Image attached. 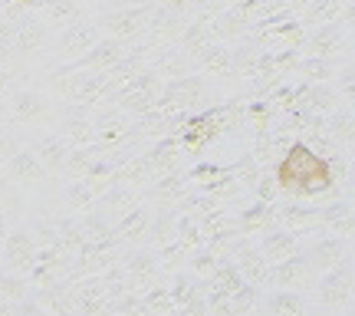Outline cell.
<instances>
[{"label": "cell", "instance_id": "277c9868", "mask_svg": "<svg viewBox=\"0 0 355 316\" xmlns=\"http://www.w3.org/2000/svg\"><path fill=\"white\" fill-rule=\"evenodd\" d=\"M316 297L322 306H349L352 300V253L336 267L322 270V277L316 280Z\"/></svg>", "mask_w": 355, "mask_h": 316}, {"label": "cell", "instance_id": "74e56055", "mask_svg": "<svg viewBox=\"0 0 355 316\" xmlns=\"http://www.w3.org/2000/svg\"><path fill=\"white\" fill-rule=\"evenodd\" d=\"M43 3V10L50 13L53 20H76L79 17V10H76V0H40Z\"/></svg>", "mask_w": 355, "mask_h": 316}, {"label": "cell", "instance_id": "9a60e30c", "mask_svg": "<svg viewBox=\"0 0 355 316\" xmlns=\"http://www.w3.org/2000/svg\"><path fill=\"white\" fill-rule=\"evenodd\" d=\"M63 139L69 142V145H76V149L96 142L92 109H86V106H69V109H66V115H63Z\"/></svg>", "mask_w": 355, "mask_h": 316}, {"label": "cell", "instance_id": "9c48e42d", "mask_svg": "<svg viewBox=\"0 0 355 316\" xmlns=\"http://www.w3.org/2000/svg\"><path fill=\"white\" fill-rule=\"evenodd\" d=\"M148 17H152V7H122V10L105 13V17H102V26H105L115 40H128V37H139L141 30L148 26Z\"/></svg>", "mask_w": 355, "mask_h": 316}, {"label": "cell", "instance_id": "8d00e7d4", "mask_svg": "<svg viewBox=\"0 0 355 316\" xmlns=\"http://www.w3.org/2000/svg\"><path fill=\"white\" fill-rule=\"evenodd\" d=\"M188 264H191V274L194 277H211L217 267V253L207 251V247H194V251H188Z\"/></svg>", "mask_w": 355, "mask_h": 316}, {"label": "cell", "instance_id": "4dcf8cb0", "mask_svg": "<svg viewBox=\"0 0 355 316\" xmlns=\"http://www.w3.org/2000/svg\"><path fill=\"white\" fill-rule=\"evenodd\" d=\"M152 69L158 73V76H162V73H168L171 79H178L184 69H188V53L181 50V47H168V50L158 53V60H155Z\"/></svg>", "mask_w": 355, "mask_h": 316}, {"label": "cell", "instance_id": "52a82bcc", "mask_svg": "<svg viewBox=\"0 0 355 316\" xmlns=\"http://www.w3.org/2000/svg\"><path fill=\"white\" fill-rule=\"evenodd\" d=\"M125 53V43L115 37H105V40H96L83 56H76L73 63H66L56 76H66V73H76V69H109L112 63H119V56Z\"/></svg>", "mask_w": 355, "mask_h": 316}, {"label": "cell", "instance_id": "f546056e", "mask_svg": "<svg viewBox=\"0 0 355 316\" xmlns=\"http://www.w3.org/2000/svg\"><path fill=\"white\" fill-rule=\"evenodd\" d=\"M290 69L303 73L306 83H322V79H332V60H326V56H303V60H293Z\"/></svg>", "mask_w": 355, "mask_h": 316}, {"label": "cell", "instance_id": "f35d334b", "mask_svg": "<svg viewBox=\"0 0 355 316\" xmlns=\"http://www.w3.org/2000/svg\"><path fill=\"white\" fill-rule=\"evenodd\" d=\"M40 40H43V24H40L37 17H26L24 24H20V50L37 47Z\"/></svg>", "mask_w": 355, "mask_h": 316}, {"label": "cell", "instance_id": "4fadbf2b", "mask_svg": "<svg viewBox=\"0 0 355 316\" xmlns=\"http://www.w3.org/2000/svg\"><path fill=\"white\" fill-rule=\"evenodd\" d=\"M273 221L279 228L296 231V234H313L319 224V208H309V204H273Z\"/></svg>", "mask_w": 355, "mask_h": 316}, {"label": "cell", "instance_id": "83f0119b", "mask_svg": "<svg viewBox=\"0 0 355 316\" xmlns=\"http://www.w3.org/2000/svg\"><path fill=\"white\" fill-rule=\"evenodd\" d=\"M135 201H139V191L128 188V185H109L96 198V204H99L102 211H128Z\"/></svg>", "mask_w": 355, "mask_h": 316}, {"label": "cell", "instance_id": "8fae6325", "mask_svg": "<svg viewBox=\"0 0 355 316\" xmlns=\"http://www.w3.org/2000/svg\"><path fill=\"white\" fill-rule=\"evenodd\" d=\"M349 253H352L349 238L322 234V238H316V244L306 251V257H309V267H313V270H329V267H336L339 260H345Z\"/></svg>", "mask_w": 355, "mask_h": 316}, {"label": "cell", "instance_id": "7bdbcfd3", "mask_svg": "<svg viewBox=\"0 0 355 316\" xmlns=\"http://www.w3.org/2000/svg\"><path fill=\"white\" fill-rule=\"evenodd\" d=\"M20 3H26V7H37L40 0H20Z\"/></svg>", "mask_w": 355, "mask_h": 316}, {"label": "cell", "instance_id": "e0dca14e", "mask_svg": "<svg viewBox=\"0 0 355 316\" xmlns=\"http://www.w3.org/2000/svg\"><path fill=\"white\" fill-rule=\"evenodd\" d=\"M266 316H306L309 313V303H306L303 293L296 290H273L266 293L263 300H260Z\"/></svg>", "mask_w": 355, "mask_h": 316}, {"label": "cell", "instance_id": "f1b7e54d", "mask_svg": "<svg viewBox=\"0 0 355 316\" xmlns=\"http://www.w3.org/2000/svg\"><path fill=\"white\" fill-rule=\"evenodd\" d=\"M345 7H349V0H309V7H306V24L319 26V24H329V20H339Z\"/></svg>", "mask_w": 355, "mask_h": 316}, {"label": "cell", "instance_id": "cb8c5ba5", "mask_svg": "<svg viewBox=\"0 0 355 316\" xmlns=\"http://www.w3.org/2000/svg\"><path fill=\"white\" fill-rule=\"evenodd\" d=\"M198 63H201V69L214 73V76H230V73H234V56H230V50L224 43L204 47V50L198 53Z\"/></svg>", "mask_w": 355, "mask_h": 316}, {"label": "cell", "instance_id": "5bb4252c", "mask_svg": "<svg viewBox=\"0 0 355 316\" xmlns=\"http://www.w3.org/2000/svg\"><path fill=\"white\" fill-rule=\"evenodd\" d=\"M257 251L263 253L270 264H277V260H283V257H290V253L300 251V234L279 228L277 221H273L270 228H263V238H260V247H257Z\"/></svg>", "mask_w": 355, "mask_h": 316}, {"label": "cell", "instance_id": "836d02e7", "mask_svg": "<svg viewBox=\"0 0 355 316\" xmlns=\"http://www.w3.org/2000/svg\"><path fill=\"white\" fill-rule=\"evenodd\" d=\"M10 172L20 178V181H40V178H43V162H40L33 152H20V155H13Z\"/></svg>", "mask_w": 355, "mask_h": 316}, {"label": "cell", "instance_id": "d590c367", "mask_svg": "<svg viewBox=\"0 0 355 316\" xmlns=\"http://www.w3.org/2000/svg\"><path fill=\"white\" fill-rule=\"evenodd\" d=\"M40 113H43V99L37 92H17L13 96V115L17 119L30 122V119H40Z\"/></svg>", "mask_w": 355, "mask_h": 316}, {"label": "cell", "instance_id": "2e32d148", "mask_svg": "<svg viewBox=\"0 0 355 316\" xmlns=\"http://www.w3.org/2000/svg\"><path fill=\"white\" fill-rule=\"evenodd\" d=\"M96 30H99V26L92 24V20L76 17V20H69V24H66V33L60 37V47H63L69 56H83V53H86L89 47L99 40V37H96Z\"/></svg>", "mask_w": 355, "mask_h": 316}, {"label": "cell", "instance_id": "4316f807", "mask_svg": "<svg viewBox=\"0 0 355 316\" xmlns=\"http://www.w3.org/2000/svg\"><path fill=\"white\" fill-rule=\"evenodd\" d=\"M175 217H178L175 208H162L158 215H152L145 238L152 240L155 247H162V244H168V240H175Z\"/></svg>", "mask_w": 355, "mask_h": 316}, {"label": "cell", "instance_id": "ffe728a7", "mask_svg": "<svg viewBox=\"0 0 355 316\" xmlns=\"http://www.w3.org/2000/svg\"><path fill=\"white\" fill-rule=\"evenodd\" d=\"M326 135L336 139L339 145H349V142L355 139V113H352V106L339 102V106L326 115Z\"/></svg>", "mask_w": 355, "mask_h": 316}, {"label": "cell", "instance_id": "30bf717a", "mask_svg": "<svg viewBox=\"0 0 355 316\" xmlns=\"http://www.w3.org/2000/svg\"><path fill=\"white\" fill-rule=\"evenodd\" d=\"M92 128H96V142H105V145L122 142V139L132 135V122H128V115L122 113V109H115V106L96 109V113H92Z\"/></svg>", "mask_w": 355, "mask_h": 316}, {"label": "cell", "instance_id": "7402d4cb", "mask_svg": "<svg viewBox=\"0 0 355 316\" xmlns=\"http://www.w3.org/2000/svg\"><path fill=\"white\" fill-rule=\"evenodd\" d=\"M188 178L181 175V172H168V175H162L158 181L152 185V194L155 201H162L165 208H171V204H178L181 198H184V191H188V185H184Z\"/></svg>", "mask_w": 355, "mask_h": 316}, {"label": "cell", "instance_id": "ac0fdd59", "mask_svg": "<svg viewBox=\"0 0 355 316\" xmlns=\"http://www.w3.org/2000/svg\"><path fill=\"white\" fill-rule=\"evenodd\" d=\"M319 224H326L329 231H336L339 238H352L355 234V211L349 198H339V201L319 208Z\"/></svg>", "mask_w": 355, "mask_h": 316}, {"label": "cell", "instance_id": "6da1fadb", "mask_svg": "<svg viewBox=\"0 0 355 316\" xmlns=\"http://www.w3.org/2000/svg\"><path fill=\"white\" fill-rule=\"evenodd\" d=\"M273 181H277V188L290 191L296 198H313V194H322V191H329L336 185L326 158H319L309 149V142H293L283 152V158L277 162Z\"/></svg>", "mask_w": 355, "mask_h": 316}, {"label": "cell", "instance_id": "b9f144b4", "mask_svg": "<svg viewBox=\"0 0 355 316\" xmlns=\"http://www.w3.org/2000/svg\"><path fill=\"white\" fill-rule=\"evenodd\" d=\"M175 316H211V310L204 306V297H198V300H191V303L178 306Z\"/></svg>", "mask_w": 355, "mask_h": 316}, {"label": "cell", "instance_id": "60d3db41", "mask_svg": "<svg viewBox=\"0 0 355 316\" xmlns=\"http://www.w3.org/2000/svg\"><path fill=\"white\" fill-rule=\"evenodd\" d=\"M254 191H257V201L277 204V181H273V178H270V175H260V178H257Z\"/></svg>", "mask_w": 355, "mask_h": 316}, {"label": "cell", "instance_id": "e575fe53", "mask_svg": "<svg viewBox=\"0 0 355 316\" xmlns=\"http://www.w3.org/2000/svg\"><path fill=\"white\" fill-rule=\"evenodd\" d=\"M141 303L152 316H175V303L168 297V287H152V290L141 293Z\"/></svg>", "mask_w": 355, "mask_h": 316}, {"label": "cell", "instance_id": "1f68e13d", "mask_svg": "<svg viewBox=\"0 0 355 316\" xmlns=\"http://www.w3.org/2000/svg\"><path fill=\"white\" fill-rule=\"evenodd\" d=\"M175 238L194 251V247H204V234H201V224H198V217L194 215H178L175 217Z\"/></svg>", "mask_w": 355, "mask_h": 316}, {"label": "cell", "instance_id": "ba28073f", "mask_svg": "<svg viewBox=\"0 0 355 316\" xmlns=\"http://www.w3.org/2000/svg\"><path fill=\"white\" fill-rule=\"evenodd\" d=\"M303 43L309 47L313 56H326V60H329L332 53L349 50V24H345L343 17H339V20H329V24H319L309 37H303Z\"/></svg>", "mask_w": 355, "mask_h": 316}, {"label": "cell", "instance_id": "3957f363", "mask_svg": "<svg viewBox=\"0 0 355 316\" xmlns=\"http://www.w3.org/2000/svg\"><path fill=\"white\" fill-rule=\"evenodd\" d=\"M56 86L66 92V99H73L76 106H99V102L109 99V92L115 89V83L109 79V73H89V69H76V73H66V83L56 79Z\"/></svg>", "mask_w": 355, "mask_h": 316}, {"label": "cell", "instance_id": "8992f818", "mask_svg": "<svg viewBox=\"0 0 355 316\" xmlns=\"http://www.w3.org/2000/svg\"><path fill=\"white\" fill-rule=\"evenodd\" d=\"M313 267H309V257L306 253H290V257H283L277 264L270 267V274H266V287H277V290H300L306 287L309 280H313Z\"/></svg>", "mask_w": 355, "mask_h": 316}, {"label": "cell", "instance_id": "d4e9b609", "mask_svg": "<svg viewBox=\"0 0 355 316\" xmlns=\"http://www.w3.org/2000/svg\"><path fill=\"white\" fill-rule=\"evenodd\" d=\"M168 297H171L175 310L191 303V300H198V297H201V277H194L191 270L175 274V277H171V287H168Z\"/></svg>", "mask_w": 355, "mask_h": 316}, {"label": "cell", "instance_id": "d6a6232c", "mask_svg": "<svg viewBox=\"0 0 355 316\" xmlns=\"http://www.w3.org/2000/svg\"><path fill=\"white\" fill-rule=\"evenodd\" d=\"M33 257H37L33 238H30L26 231H17L10 238V264L13 267H33Z\"/></svg>", "mask_w": 355, "mask_h": 316}, {"label": "cell", "instance_id": "d6986e66", "mask_svg": "<svg viewBox=\"0 0 355 316\" xmlns=\"http://www.w3.org/2000/svg\"><path fill=\"white\" fill-rule=\"evenodd\" d=\"M105 188H109V185H102V181L73 178V181L66 185V204H69V211H89V208L96 204V198H99Z\"/></svg>", "mask_w": 355, "mask_h": 316}, {"label": "cell", "instance_id": "7c38bea8", "mask_svg": "<svg viewBox=\"0 0 355 316\" xmlns=\"http://www.w3.org/2000/svg\"><path fill=\"white\" fill-rule=\"evenodd\" d=\"M158 253L155 251H145V247H135V251L125 253V264H122V274H125V283L128 290H139L145 287L148 280H155L158 274Z\"/></svg>", "mask_w": 355, "mask_h": 316}, {"label": "cell", "instance_id": "484cf974", "mask_svg": "<svg viewBox=\"0 0 355 316\" xmlns=\"http://www.w3.org/2000/svg\"><path fill=\"white\" fill-rule=\"evenodd\" d=\"M270 224H273V204H266V201H254L237 217V231H241V234L263 231V228H270Z\"/></svg>", "mask_w": 355, "mask_h": 316}, {"label": "cell", "instance_id": "603a6c76", "mask_svg": "<svg viewBox=\"0 0 355 316\" xmlns=\"http://www.w3.org/2000/svg\"><path fill=\"white\" fill-rule=\"evenodd\" d=\"M73 152V145L60 135V132H50L37 142V158L43 165H53V168H63L66 165V155Z\"/></svg>", "mask_w": 355, "mask_h": 316}, {"label": "cell", "instance_id": "7a4b0ae2", "mask_svg": "<svg viewBox=\"0 0 355 316\" xmlns=\"http://www.w3.org/2000/svg\"><path fill=\"white\" fill-rule=\"evenodd\" d=\"M162 96V76L155 73V69H139L135 76H128L125 83H119V86L109 92V99L115 109H122V113H148L155 102Z\"/></svg>", "mask_w": 355, "mask_h": 316}, {"label": "cell", "instance_id": "ab89813d", "mask_svg": "<svg viewBox=\"0 0 355 316\" xmlns=\"http://www.w3.org/2000/svg\"><path fill=\"white\" fill-rule=\"evenodd\" d=\"M336 92L343 96V102L345 106H352V99H355V69L352 66H343V73H339V83H336Z\"/></svg>", "mask_w": 355, "mask_h": 316}, {"label": "cell", "instance_id": "44dd1931", "mask_svg": "<svg viewBox=\"0 0 355 316\" xmlns=\"http://www.w3.org/2000/svg\"><path fill=\"white\" fill-rule=\"evenodd\" d=\"M148 221H152V211L145 208L141 201H135L128 208L125 215L119 217V224H115V234L122 240H139L145 238V231H148Z\"/></svg>", "mask_w": 355, "mask_h": 316}, {"label": "cell", "instance_id": "5b68a950", "mask_svg": "<svg viewBox=\"0 0 355 316\" xmlns=\"http://www.w3.org/2000/svg\"><path fill=\"white\" fill-rule=\"evenodd\" d=\"M224 257H230L234 260V267H237V274H241L250 287H266V274H270V260H266L263 253L257 251V247H250L247 240L234 238L227 244V251H224Z\"/></svg>", "mask_w": 355, "mask_h": 316}]
</instances>
